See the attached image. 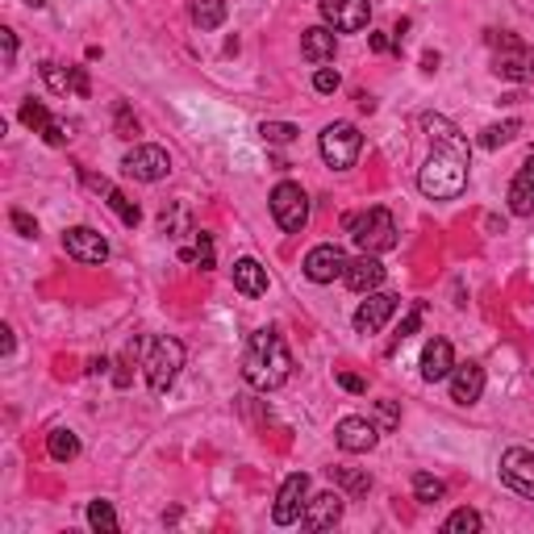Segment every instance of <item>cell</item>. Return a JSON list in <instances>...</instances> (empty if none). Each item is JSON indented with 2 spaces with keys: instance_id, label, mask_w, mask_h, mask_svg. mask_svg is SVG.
Returning a JSON list of instances; mask_svg holds the SVG:
<instances>
[{
  "instance_id": "obj_1",
  "label": "cell",
  "mask_w": 534,
  "mask_h": 534,
  "mask_svg": "<svg viewBox=\"0 0 534 534\" xmlns=\"http://www.w3.org/2000/svg\"><path fill=\"white\" fill-rule=\"evenodd\" d=\"M422 126L435 150L417 171V189L430 200H456L467 189V139L456 129V121L438 118V113H426Z\"/></svg>"
},
{
  "instance_id": "obj_2",
  "label": "cell",
  "mask_w": 534,
  "mask_h": 534,
  "mask_svg": "<svg viewBox=\"0 0 534 534\" xmlns=\"http://www.w3.org/2000/svg\"><path fill=\"white\" fill-rule=\"evenodd\" d=\"M242 376H247L251 388L259 393H276V388L288 385L293 376V355H288L284 338L276 330H255L247 343V355H242Z\"/></svg>"
},
{
  "instance_id": "obj_3",
  "label": "cell",
  "mask_w": 534,
  "mask_h": 534,
  "mask_svg": "<svg viewBox=\"0 0 534 534\" xmlns=\"http://www.w3.org/2000/svg\"><path fill=\"white\" fill-rule=\"evenodd\" d=\"M346 234L364 255H385V251L396 247V221L388 209H364L355 218H346Z\"/></svg>"
},
{
  "instance_id": "obj_4",
  "label": "cell",
  "mask_w": 534,
  "mask_h": 534,
  "mask_svg": "<svg viewBox=\"0 0 534 534\" xmlns=\"http://www.w3.org/2000/svg\"><path fill=\"white\" fill-rule=\"evenodd\" d=\"M142 367H147V385H150V393H168V388L176 385L180 367H184V343H180V338H168V334L150 338Z\"/></svg>"
},
{
  "instance_id": "obj_5",
  "label": "cell",
  "mask_w": 534,
  "mask_h": 534,
  "mask_svg": "<svg viewBox=\"0 0 534 534\" xmlns=\"http://www.w3.org/2000/svg\"><path fill=\"white\" fill-rule=\"evenodd\" d=\"M488 46L497 50L493 55V71L501 79H514V84H526V79H534V50L526 46V42H518L514 34H488Z\"/></svg>"
},
{
  "instance_id": "obj_6",
  "label": "cell",
  "mask_w": 534,
  "mask_h": 534,
  "mask_svg": "<svg viewBox=\"0 0 534 534\" xmlns=\"http://www.w3.org/2000/svg\"><path fill=\"white\" fill-rule=\"evenodd\" d=\"M322 159H326L334 171H346V168H355V159L359 150H364V134H359L351 121H334V126L322 129Z\"/></svg>"
},
{
  "instance_id": "obj_7",
  "label": "cell",
  "mask_w": 534,
  "mask_h": 534,
  "mask_svg": "<svg viewBox=\"0 0 534 534\" xmlns=\"http://www.w3.org/2000/svg\"><path fill=\"white\" fill-rule=\"evenodd\" d=\"M272 218H276V226L284 230V234H301L309 221V197L301 184H293V180H284V184H276V192H272Z\"/></svg>"
},
{
  "instance_id": "obj_8",
  "label": "cell",
  "mask_w": 534,
  "mask_h": 534,
  "mask_svg": "<svg viewBox=\"0 0 534 534\" xmlns=\"http://www.w3.org/2000/svg\"><path fill=\"white\" fill-rule=\"evenodd\" d=\"M121 168H126V176L142 180V184H159V180H168V171H171V155L163 147H150V142H142V147L126 150Z\"/></svg>"
},
{
  "instance_id": "obj_9",
  "label": "cell",
  "mask_w": 534,
  "mask_h": 534,
  "mask_svg": "<svg viewBox=\"0 0 534 534\" xmlns=\"http://www.w3.org/2000/svg\"><path fill=\"white\" fill-rule=\"evenodd\" d=\"M322 17L334 34H359L372 21V5L367 0H322Z\"/></svg>"
},
{
  "instance_id": "obj_10",
  "label": "cell",
  "mask_w": 534,
  "mask_h": 534,
  "mask_svg": "<svg viewBox=\"0 0 534 534\" xmlns=\"http://www.w3.org/2000/svg\"><path fill=\"white\" fill-rule=\"evenodd\" d=\"M305 497H309V476L305 472H293L280 485L276 505H272V522L276 526H293L301 514H305Z\"/></svg>"
},
{
  "instance_id": "obj_11",
  "label": "cell",
  "mask_w": 534,
  "mask_h": 534,
  "mask_svg": "<svg viewBox=\"0 0 534 534\" xmlns=\"http://www.w3.org/2000/svg\"><path fill=\"white\" fill-rule=\"evenodd\" d=\"M346 251L334 247V242H322V247H313L305 255V276L313 280V284H334V280L346 276Z\"/></svg>"
},
{
  "instance_id": "obj_12",
  "label": "cell",
  "mask_w": 534,
  "mask_h": 534,
  "mask_svg": "<svg viewBox=\"0 0 534 534\" xmlns=\"http://www.w3.org/2000/svg\"><path fill=\"white\" fill-rule=\"evenodd\" d=\"M501 480L514 488L518 497L534 501V451H526V447H509V451L501 456Z\"/></svg>"
},
{
  "instance_id": "obj_13",
  "label": "cell",
  "mask_w": 534,
  "mask_h": 534,
  "mask_svg": "<svg viewBox=\"0 0 534 534\" xmlns=\"http://www.w3.org/2000/svg\"><path fill=\"white\" fill-rule=\"evenodd\" d=\"M63 251H67L76 263H105V259H109V242H105V234L92 226H71L67 234H63Z\"/></svg>"
},
{
  "instance_id": "obj_14",
  "label": "cell",
  "mask_w": 534,
  "mask_h": 534,
  "mask_svg": "<svg viewBox=\"0 0 534 534\" xmlns=\"http://www.w3.org/2000/svg\"><path fill=\"white\" fill-rule=\"evenodd\" d=\"M380 430L376 422H367V417H343V422L334 426V443L343 447L346 456H367L372 447H376Z\"/></svg>"
},
{
  "instance_id": "obj_15",
  "label": "cell",
  "mask_w": 534,
  "mask_h": 534,
  "mask_svg": "<svg viewBox=\"0 0 534 534\" xmlns=\"http://www.w3.org/2000/svg\"><path fill=\"white\" fill-rule=\"evenodd\" d=\"M401 309V297L393 293H367V301L355 309V330L359 334H376V330L388 326V317Z\"/></svg>"
},
{
  "instance_id": "obj_16",
  "label": "cell",
  "mask_w": 534,
  "mask_h": 534,
  "mask_svg": "<svg viewBox=\"0 0 534 534\" xmlns=\"http://www.w3.org/2000/svg\"><path fill=\"white\" fill-rule=\"evenodd\" d=\"M346 497L343 493H317L305 501V514H301V526L305 530H330V526L343 522V509H346Z\"/></svg>"
},
{
  "instance_id": "obj_17",
  "label": "cell",
  "mask_w": 534,
  "mask_h": 534,
  "mask_svg": "<svg viewBox=\"0 0 534 534\" xmlns=\"http://www.w3.org/2000/svg\"><path fill=\"white\" fill-rule=\"evenodd\" d=\"M451 401L456 406H476L485 393V367L480 364H456L451 367Z\"/></svg>"
},
{
  "instance_id": "obj_18",
  "label": "cell",
  "mask_w": 534,
  "mask_h": 534,
  "mask_svg": "<svg viewBox=\"0 0 534 534\" xmlns=\"http://www.w3.org/2000/svg\"><path fill=\"white\" fill-rule=\"evenodd\" d=\"M451 367H456V351H451V343H447V338H430L426 351H422V380L438 385V380L451 376Z\"/></svg>"
},
{
  "instance_id": "obj_19",
  "label": "cell",
  "mask_w": 534,
  "mask_h": 534,
  "mask_svg": "<svg viewBox=\"0 0 534 534\" xmlns=\"http://www.w3.org/2000/svg\"><path fill=\"white\" fill-rule=\"evenodd\" d=\"M346 284L355 288V293H376L380 284H385V263H380L376 255H359L346 263Z\"/></svg>"
},
{
  "instance_id": "obj_20",
  "label": "cell",
  "mask_w": 534,
  "mask_h": 534,
  "mask_svg": "<svg viewBox=\"0 0 534 534\" xmlns=\"http://www.w3.org/2000/svg\"><path fill=\"white\" fill-rule=\"evenodd\" d=\"M509 213H518V218H530L534 213V155L518 168L514 184H509Z\"/></svg>"
},
{
  "instance_id": "obj_21",
  "label": "cell",
  "mask_w": 534,
  "mask_h": 534,
  "mask_svg": "<svg viewBox=\"0 0 534 534\" xmlns=\"http://www.w3.org/2000/svg\"><path fill=\"white\" fill-rule=\"evenodd\" d=\"M334 50H338V38L330 26H313V30L301 34V55H305L309 63H317V67L334 59Z\"/></svg>"
},
{
  "instance_id": "obj_22",
  "label": "cell",
  "mask_w": 534,
  "mask_h": 534,
  "mask_svg": "<svg viewBox=\"0 0 534 534\" xmlns=\"http://www.w3.org/2000/svg\"><path fill=\"white\" fill-rule=\"evenodd\" d=\"M84 180H88V184H92V189H97V192H105V197H109V209H113V213H118V218H121V226H129V230H134V226H139V221H142L139 205H134V200H129L121 189H113V184H109V180H105V176H84Z\"/></svg>"
},
{
  "instance_id": "obj_23",
  "label": "cell",
  "mask_w": 534,
  "mask_h": 534,
  "mask_svg": "<svg viewBox=\"0 0 534 534\" xmlns=\"http://www.w3.org/2000/svg\"><path fill=\"white\" fill-rule=\"evenodd\" d=\"M234 288L242 293V297H263L267 293V267L259 263V259H238L234 263Z\"/></svg>"
},
{
  "instance_id": "obj_24",
  "label": "cell",
  "mask_w": 534,
  "mask_h": 534,
  "mask_svg": "<svg viewBox=\"0 0 534 534\" xmlns=\"http://www.w3.org/2000/svg\"><path fill=\"white\" fill-rule=\"evenodd\" d=\"M46 451H50V459H59V464H71V459L79 456V438H76V430H50L46 435Z\"/></svg>"
},
{
  "instance_id": "obj_25",
  "label": "cell",
  "mask_w": 534,
  "mask_h": 534,
  "mask_svg": "<svg viewBox=\"0 0 534 534\" xmlns=\"http://www.w3.org/2000/svg\"><path fill=\"white\" fill-rule=\"evenodd\" d=\"M189 13L200 30H218L221 21H226V5H221V0H192Z\"/></svg>"
},
{
  "instance_id": "obj_26",
  "label": "cell",
  "mask_w": 534,
  "mask_h": 534,
  "mask_svg": "<svg viewBox=\"0 0 534 534\" xmlns=\"http://www.w3.org/2000/svg\"><path fill=\"white\" fill-rule=\"evenodd\" d=\"M42 79L50 84V92H59V97H67V92H76V71L71 67H59V63H42Z\"/></svg>"
},
{
  "instance_id": "obj_27",
  "label": "cell",
  "mask_w": 534,
  "mask_h": 534,
  "mask_svg": "<svg viewBox=\"0 0 534 534\" xmlns=\"http://www.w3.org/2000/svg\"><path fill=\"white\" fill-rule=\"evenodd\" d=\"M443 493H447V485L438 480V476H430V472H414V497H417L422 505L443 501Z\"/></svg>"
},
{
  "instance_id": "obj_28",
  "label": "cell",
  "mask_w": 534,
  "mask_h": 534,
  "mask_svg": "<svg viewBox=\"0 0 534 534\" xmlns=\"http://www.w3.org/2000/svg\"><path fill=\"white\" fill-rule=\"evenodd\" d=\"M518 134H522V121H501V126H488L485 134H480V147L497 150V147H505V142H514Z\"/></svg>"
},
{
  "instance_id": "obj_29",
  "label": "cell",
  "mask_w": 534,
  "mask_h": 534,
  "mask_svg": "<svg viewBox=\"0 0 534 534\" xmlns=\"http://www.w3.org/2000/svg\"><path fill=\"white\" fill-rule=\"evenodd\" d=\"M330 476H334V480H338V485H343L351 497H364L367 488H372V476H367V472H355V467H330Z\"/></svg>"
},
{
  "instance_id": "obj_30",
  "label": "cell",
  "mask_w": 534,
  "mask_h": 534,
  "mask_svg": "<svg viewBox=\"0 0 534 534\" xmlns=\"http://www.w3.org/2000/svg\"><path fill=\"white\" fill-rule=\"evenodd\" d=\"M88 526L100 534H113L118 530V514H113V505L109 501H92L88 505Z\"/></svg>"
},
{
  "instance_id": "obj_31",
  "label": "cell",
  "mask_w": 534,
  "mask_h": 534,
  "mask_svg": "<svg viewBox=\"0 0 534 534\" xmlns=\"http://www.w3.org/2000/svg\"><path fill=\"white\" fill-rule=\"evenodd\" d=\"M259 139L272 142V147H288V142L297 139V126H288V121H263V126H259Z\"/></svg>"
},
{
  "instance_id": "obj_32",
  "label": "cell",
  "mask_w": 534,
  "mask_h": 534,
  "mask_svg": "<svg viewBox=\"0 0 534 534\" xmlns=\"http://www.w3.org/2000/svg\"><path fill=\"white\" fill-rule=\"evenodd\" d=\"M443 530L447 534H476L480 530V514H476V509H456V514L443 522Z\"/></svg>"
},
{
  "instance_id": "obj_33",
  "label": "cell",
  "mask_w": 534,
  "mask_h": 534,
  "mask_svg": "<svg viewBox=\"0 0 534 534\" xmlns=\"http://www.w3.org/2000/svg\"><path fill=\"white\" fill-rule=\"evenodd\" d=\"M21 121H26V126L34 129V134H42V129H46L55 118L46 113V105H42V100H34V97H30L26 105H21Z\"/></svg>"
},
{
  "instance_id": "obj_34",
  "label": "cell",
  "mask_w": 534,
  "mask_h": 534,
  "mask_svg": "<svg viewBox=\"0 0 534 534\" xmlns=\"http://www.w3.org/2000/svg\"><path fill=\"white\" fill-rule=\"evenodd\" d=\"M396 426H401V409H396V401H376V430L380 435H393Z\"/></svg>"
},
{
  "instance_id": "obj_35",
  "label": "cell",
  "mask_w": 534,
  "mask_h": 534,
  "mask_svg": "<svg viewBox=\"0 0 534 534\" xmlns=\"http://www.w3.org/2000/svg\"><path fill=\"white\" fill-rule=\"evenodd\" d=\"M9 221H13V230H17L21 238H38V221H34L30 213H26V209H13Z\"/></svg>"
},
{
  "instance_id": "obj_36",
  "label": "cell",
  "mask_w": 534,
  "mask_h": 534,
  "mask_svg": "<svg viewBox=\"0 0 534 534\" xmlns=\"http://www.w3.org/2000/svg\"><path fill=\"white\" fill-rule=\"evenodd\" d=\"M338 84H343V79H338L334 67H317V76H313V88L317 92H338Z\"/></svg>"
},
{
  "instance_id": "obj_37",
  "label": "cell",
  "mask_w": 534,
  "mask_h": 534,
  "mask_svg": "<svg viewBox=\"0 0 534 534\" xmlns=\"http://www.w3.org/2000/svg\"><path fill=\"white\" fill-rule=\"evenodd\" d=\"M192 259H197L200 267H213V242H209V234H197V251H192Z\"/></svg>"
},
{
  "instance_id": "obj_38",
  "label": "cell",
  "mask_w": 534,
  "mask_h": 534,
  "mask_svg": "<svg viewBox=\"0 0 534 534\" xmlns=\"http://www.w3.org/2000/svg\"><path fill=\"white\" fill-rule=\"evenodd\" d=\"M42 139H46L50 147H63V142H67L71 134H67V126H63V121H50V126L42 129Z\"/></svg>"
},
{
  "instance_id": "obj_39",
  "label": "cell",
  "mask_w": 534,
  "mask_h": 534,
  "mask_svg": "<svg viewBox=\"0 0 534 534\" xmlns=\"http://www.w3.org/2000/svg\"><path fill=\"white\" fill-rule=\"evenodd\" d=\"M118 129H121V139H134V134H139V121L129 118L126 105H118Z\"/></svg>"
},
{
  "instance_id": "obj_40",
  "label": "cell",
  "mask_w": 534,
  "mask_h": 534,
  "mask_svg": "<svg viewBox=\"0 0 534 534\" xmlns=\"http://www.w3.org/2000/svg\"><path fill=\"white\" fill-rule=\"evenodd\" d=\"M338 385H343L346 393H367V380L355 376V372H338Z\"/></svg>"
},
{
  "instance_id": "obj_41",
  "label": "cell",
  "mask_w": 534,
  "mask_h": 534,
  "mask_svg": "<svg viewBox=\"0 0 534 534\" xmlns=\"http://www.w3.org/2000/svg\"><path fill=\"white\" fill-rule=\"evenodd\" d=\"M417 326H422V305H414V309H409V313H406V322H401V330H396V334H401V338H409Z\"/></svg>"
},
{
  "instance_id": "obj_42",
  "label": "cell",
  "mask_w": 534,
  "mask_h": 534,
  "mask_svg": "<svg viewBox=\"0 0 534 534\" xmlns=\"http://www.w3.org/2000/svg\"><path fill=\"white\" fill-rule=\"evenodd\" d=\"M0 46H5V67L17 59V34L13 30H0Z\"/></svg>"
},
{
  "instance_id": "obj_43",
  "label": "cell",
  "mask_w": 534,
  "mask_h": 534,
  "mask_svg": "<svg viewBox=\"0 0 534 534\" xmlns=\"http://www.w3.org/2000/svg\"><path fill=\"white\" fill-rule=\"evenodd\" d=\"M367 42H372V50H376V55H385V50H401V42L388 38V34H367Z\"/></svg>"
},
{
  "instance_id": "obj_44",
  "label": "cell",
  "mask_w": 534,
  "mask_h": 534,
  "mask_svg": "<svg viewBox=\"0 0 534 534\" xmlns=\"http://www.w3.org/2000/svg\"><path fill=\"white\" fill-rule=\"evenodd\" d=\"M76 92L79 97H88V76H84V67H76Z\"/></svg>"
},
{
  "instance_id": "obj_45",
  "label": "cell",
  "mask_w": 534,
  "mask_h": 534,
  "mask_svg": "<svg viewBox=\"0 0 534 534\" xmlns=\"http://www.w3.org/2000/svg\"><path fill=\"white\" fill-rule=\"evenodd\" d=\"M0 334H5V338H0V351H5V355H9V351H13V330L5 326V330H0Z\"/></svg>"
},
{
  "instance_id": "obj_46",
  "label": "cell",
  "mask_w": 534,
  "mask_h": 534,
  "mask_svg": "<svg viewBox=\"0 0 534 534\" xmlns=\"http://www.w3.org/2000/svg\"><path fill=\"white\" fill-rule=\"evenodd\" d=\"M26 5H30V9H46V0H26Z\"/></svg>"
}]
</instances>
